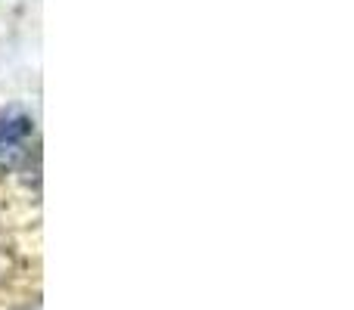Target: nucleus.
Returning <instances> with one entry per match:
<instances>
[{"mask_svg": "<svg viewBox=\"0 0 354 310\" xmlns=\"http://www.w3.org/2000/svg\"><path fill=\"white\" fill-rule=\"evenodd\" d=\"M31 134V118L28 115H6L0 118V143H10L16 146L22 137Z\"/></svg>", "mask_w": 354, "mask_h": 310, "instance_id": "nucleus-1", "label": "nucleus"}]
</instances>
